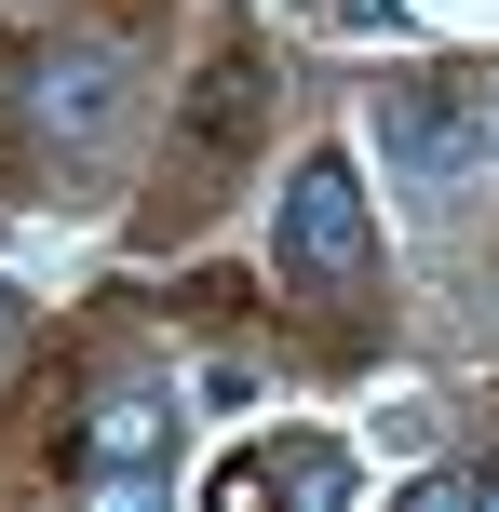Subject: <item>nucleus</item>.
Returning <instances> with one entry per match:
<instances>
[{
    "instance_id": "nucleus-6",
    "label": "nucleus",
    "mask_w": 499,
    "mask_h": 512,
    "mask_svg": "<svg viewBox=\"0 0 499 512\" xmlns=\"http://www.w3.org/2000/svg\"><path fill=\"white\" fill-rule=\"evenodd\" d=\"M432 499H486V512H499V459H486V472H446Z\"/></svg>"
},
{
    "instance_id": "nucleus-1",
    "label": "nucleus",
    "mask_w": 499,
    "mask_h": 512,
    "mask_svg": "<svg viewBox=\"0 0 499 512\" xmlns=\"http://www.w3.org/2000/svg\"><path fill=\"white\" fill-rule=\"evenodd\" d=\"M365 135H378V162H392V189H459V176H473V162L499 149V122H486L473 68H419V81H378Z\"/></svg>"
},
{
    "instance_id": "nucleus-7",
    "label": "nucleus",
    "mask_w": 499,
    "mask_h": 512,
    "mask_svg": "<svg viewBox=\"0 0 499 512\" xmlns=\"http://www.w3.org/2000/svg\"><path fill=\"white\" fill-rule=\"evenodd\" d=\"M0 337H14V310H0Z\"/></svg>"
},
{
    "instance_id": "nucleus-2",
    "label": "nucleus",
    "mask_w": 499,
    "mask_h": 512,
    "mask_svg": "<svg viewBox=\"0 0 499 512\" xmlns=\"http://www.w3.org/2000/svg\"><path fill=\"white\" fill-rule=\"evenodd\" d=\"M365 243H378L365 176H351L338 149H311V162L284 176V203H270V270L311 283V297H338V283H365Z\"/></svg>"
},
{
    "instance_id": "nucleus-3",
    "label": "nucleus",
    "mask_w": 499,
    "mask_h": 512,
    "mask_svg": "<svg viewBox=\"0 0 499 512\" xmlns=\"http://www.w3.org/2000/svg\"><path fill=\"white\" fill-rule=\"evenodd\" d=\"M14 122L27 149H95L108 122H122V41H54L14 68Z\"/></svg>"
},
{
    "instance_id": "nucleus-5",
    "label": "nucleus",
    "mask_w": 499,
    "mask_h": 512,
    "mask_svg": "<svg viewBox=\"0 0 499 512\" xmlns=\"http://www.w3.org/2000/svg\"><path fill=\"white\" fill-rule=\"evenodd\" d=\"M257 486H284V499L338 512V499H351V459H338V445H270V459H243V472H230V499H257Z\"/></svg>"
},
{
    "instance_id": "nucleus-4",
    "label": "nucleus",
    "mask_w": 499,
    "mask_h": 512,
    "mask_svg": "<svg viewBox=\"0 0 499 512\" xmlns=\"http://www.w3.org/2000/svg\"><path fill=\"white\" fill-rule=\"evenodd\" d=\"M81 486H108V499L176 486V391H162V378H122V391L95 405V432H81Z\"/></svg>"
}]
</instances>
